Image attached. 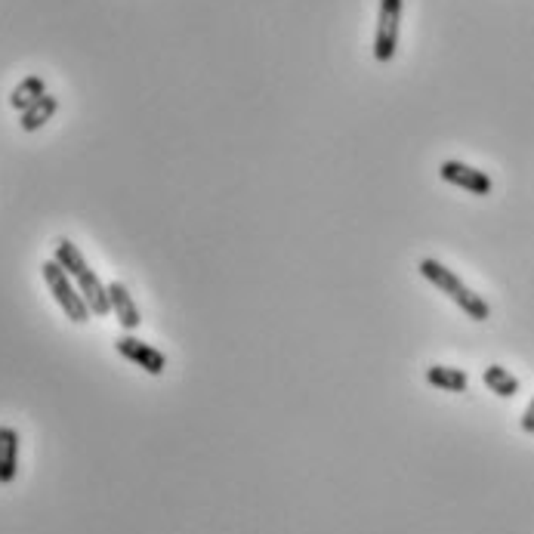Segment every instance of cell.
<instances>
[{
  "label": "cell",
  "mask_w": 534,
  "mask_h": 534,
  "mask_svg": "<svg viewBox=\"0 0 534 534\" xmlns=\"http://www.w3.org/2000/svg\"><path fill=\"white\" fill-rule=\"evenodd\" d=\"M417 269H420V275L430 281V284H436V288L445 294V297H451L460 309H464L473 322H488L491 318V306L476 294V291H470L464 281H460L448 266H442L439 260H433V257H426V260H420L417 263Z\"/></svg>",
  "instance_id": "obj_1"
},
{
  "label": "cell",
  "mask_w": 534,
  "mask_h": 534,
  "mask_svg": "<svg viewBox=\"0 0 534 534\" xmlns=\"http://www.w3.org/2000/svg\"><path fill=\"white\" fill-rule=\"evenodd\" d=\"M41 275L47 281V288L53 291L59 309L65 312V318H71L75 325H84L87 318H90V306L84 303V297H81V291L75 288V284H71V275L56 260H47L41 266Z\"/></svg>",
  "instance_id": "obj_2"
},
{
  "label": "cell",
  "mask_w": 534,
  "mask_h": 534,
  "mask_svg": "<svg viewBox=\"0 0 534 534\" xmlns=\"http://www.w3.org/2000/svg\"><path fill=\"white\" fill-rule=\"evenodd\" d=\"M399 28H402V0H380L377 34H374V59L393 62L399 50Z\"/></svg>",
  "instance_id": "obj_3"
},
{
  "label": "cell",
  "mask_w": 534,
  "mask_h": 534,
  "mask_svg": "<svg viewBox=\"0 0 534 534\" xmlns=\"http://www.w3.org/2000/svg\"><path fill=\"white\" fill-rule=\"evenodd\" d=\"M115 352L121 355V359L133 362L136 368H142L146 374H152V377L164 374V368H167V355H164L161 349L149 346V343H142V340L133 337V334H121V337L115 340Z\"/></svg>",
  "instance_id": "obj_4"
},
{
  "label": "cell",
  "mask_w": 534,
  "mask_h": 534,
  "mask_svg": "<svg viewBox=\"0 0 534 534\" xmlns=\"http://www.w3.org/2000/svg\"><path fill=\"white\" fill-rule=\"evenodd\" d=\"M439 176H442L445 183H451V186H457V189H464V192H470V195H491V189H494V183H491L488 173H482V170H476V167H470V164H464V161H442Z\"/></svg>",
  "instance_id": "obj_5"
},
{
  "label": "cell",
  "mask_w": 534,
  "mask_h": 534,
  "mask_svg": "<svg viewBox=\"0 0 534 534\" xmlns=\"http://www.w3.org/2000/svg\"><path fill=\"white\" fill-rule=\"evenodd\" d=\"M78 281V291L84 297V303L90 306V315L102 318V315H109L112 312V300H109V284H102L99 275L93 269H87L84 275L75 278Z\"/></svg>",
  "instance_id": "obj_6"
},
{
  "label": "cell",
  "mask_w": 534,
  "mask_h": 534,
  "mask_svg": "<svg viewBox=\"0 0 534 534\" xmlns=\"http://www.w3.org/2000/svg\"><path fill=\"white\" fill-rule=\"evenodd\" d=\"M109 300H112V312H115V318H118V325H121L127 334L136 331L139 322H142V315H139L136 300H133L130 291H127V284L112 281V284H109Z\"/></svg>",
  "instance_id": "obj_7"
},
{
  "label": "cell",
  "mask_w": 534,
  "mask_h": 534,
  "mask_svg": "<svg viewBox=\"0 0 534 534\" xmlns=\"http://www.w3.org/2000/svg\"><path fill=\"white\" fill-rule=\"evenodd\" d=\"M19 473V433L0 426V485H10Z\"/></svg>",
  "instance_id": "obj_8"
},
{
  "label": "cell",
  "mask_w": 534,
  "mask_h": 534,
  "mask_svg": "<svg viewBox=\"0 0 534 534\" xmlns=\"http://www.w3.org/2000/svg\"><path fill=\"white\" fill-rule=\"evenodd\" d=\"M426 383L442 389V393H467L470 377H467V371H460V368L433 365V368H426Z\"/></svg>",
  "instance_id": "obj_9"
},
{
  "label": "cell",
  "mask_w": 534,
  "mask_h": 534,
  "mask_svg": "<svg viewBox=\"0 0 534 534\" xmlns=\"http://www.w3.org/2000/svg\"><path fill=\"white\" fill-rule=\"evenodd\" d=\"M59 112V99L53 96V93H44L38 102L31 105V109H25L22 112V118H19V127L25 130V133H34V130H41L53 115Z\"/></svg>",
  "instance_id": "obj_10"
},
{
  "label": "cell",
  "mask_w": 534,
  "mask_h": 534,
  "mask_svg": "<svg viewBox=\"0 0 534 534\" xmlns=\"http://www.w3.org/2000/svg\"><path fill=\"white\" fill-rule=\"evenodd\" d=\"M482 380H485V386L491 389V393L501 396V399H513V396L519 393V377L510 374V371L501 368V365H488V368L482 371Z\"/></svg>",
  "instance_id": "obj_11"
},
{
  "label": "cell",
  "mask_w": 534,
  "mask_h": 534,
  "mask_svg": "<svg viewBox=\"0 0 534 534\" xmlns=\"http://www.w3.org/2000/svg\"><path fill=\"white\" fill-rule=\"evenodd\" d=\"M47 93V84H44V78H38V75H28L22 84H16V90L10 93V105L13 109L22 115L25 109H31L34 102H38L41 96Z\"/></svg>",
  "instance_id": "obj_12"
},
{
  "label": "cell",
  "mask_w": 534,
  "mask_h": 534,
  "mask_svg": "<svg viewBox=\"0 0 534 534\" xmlns=\"http://www.w3.org/2000/svg\"><path fill=\"white\" fill-rule=\"evenodd\" d=\"M53 260L71 275V278H78V275H84L90 266H87V260H84V254L78 251V244H71L68 238H59L56 241V251H53Z\"/></svg>",
  "instance_id": "obj_13"
},
{
  "label": "cell",
  "mask_w": 534,
  "mask_h": 534,
  "mask_svg": "<svg viewBox=\"0 0 534 534\" xmlns=\"http://www.w3.org/2000/svg\"><path fill=\"white\" fill-rule=\"evenodd\" d=\"M522 433H528V436H534V399L528 402V408L522 411Z\"/></svg>",
  "instance_id": "obj_14"
}]
</instances>
